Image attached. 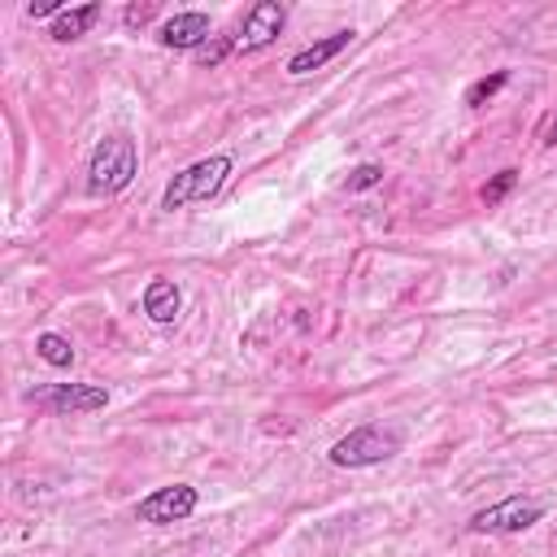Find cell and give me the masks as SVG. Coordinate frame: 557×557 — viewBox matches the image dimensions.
Segmentation results:
<instances>
[{
    "label": "cell",
    "mask_w": 557,
    "mask_h": 557,
    "mask_svg": "<svg viewBox=\"0 0 557 557\" xmlns=\"http://www.w3.org/2000/svg\"><path fill=\"white\" fill-rule=\"evenodd\" d=\"M139 174V148L126 131H113L104 135L96 148H91V161H87V191L91 196H117L135 183Z\"/></svg>",
    "instance_id": "cell-1"
},
{
    "label": "cell",
    "mask_w": 557,
    "mask_h": 557,
    "mask_svg": "<svg viewBox=\"0 0 557 557\" xmlns=\"http://www.w3.org/2000/svg\"><path fill=\"white\" fill-rule=\"evenodd\" d=\"M231 170H235V161H231L226 152H213V157H200V161L183 165V170L165 183V191H161V209L174 213V209H183V205H209V200L226 187Z\"/></svg>",
    "instance_id": "cell-2"
},
{
    "label": "cell",
    "mask_w": 557,
    "mask_h": 557,
    "mask_svg": "<svg viewBox=\"0 0 557 557\" xmlns=\"http://www.w3.org/2000/svg\"><path fill=\"white\" fill-rule=\"evenodd\" d=\"M400 431L396 426H379V422H366L348 435H339L331 448H326V461L339 466V470H366V466H383L387 457L400 453Z\"/></svg>",
    "instance_id": "cell-3"
},
{
    "label": "cell",
    "mask_w": 557,
    "mask_h": 557,
    "mask_svg": "<svg viewBox=\"0 0 557 557\" xmlns=\"http://www.w3.org/2000/svg\"><path fill=\"white\" fill-rule=\"evenodd\" d=\"M540 518H544V505H540V500L505 496V500H496V505L470 513L466 531H474V535H522V531H531Z\"/></svg>",
    "instance_id": "cell-4"
},
{
    "label": "cell",
    "mask_w": 557,
    "mask_h": 557,
    "mask_svg": "<svg viewBox=\"0 0 557 557\" xmlns=\"http://www.w3.org/2000/svg\"><path fill=\"white\" fill-rule=\"evenodd\" d=\"M35 409H48L57 418H74V413H96L109 405V387L100 383H48L39 392L26 396Z\"/></svg>",
    "instance_id": "cell-5"
},
{
    "label": "cell",
    "mask_w": 557,
    "mask_h": 557,
    "mask_svg": "<svg viewBox=\"0 0 557 557\" xmlns=\"http://www.w3.org/2000/svg\"><path fill=\"white\" fill-rule=\"evenodd\" d=\"M196 505H200V492L191 483H165L135 505V518L148 527H174V522H187Z\"/></svg>",
    "instance_id": "cell-6"
},
{
    "label": "cell",
    "mask_w": 557,
    "mask_h": 557,
    "mask_svg": "<svg viewBox=\"0 0 557 557\" xmlns=\"http://www.w3.org/2000/svg\"><path fill=\"white\" fill-rule=\"evenodd\" d=\"M283 26H287V4H278V0H257V4L244 13V22H239L235 48H239V52H261V48H270V44L283 35Z\"/></svg>",
    "instance_id": "cell-7"
},
{
    "label": "cell",
    "mask_w": 557,
    "mask_h": 557,
    "mask_svg": "<svg viewBox=\"0 0 557 557\" xmlns=\"http://www.w3.org/2000/svg\"><path fill=\"white\" fill-rule=\"evenodd\" d=\"M209 39H213V22L200 9H183V13H174L157 26V44L174 48V52H200Z\"/></svg>",
    "instance_id": "cell-8"
},
{
    "label": "cell",
    "mask_w": 557,
    "mask_h": 557,
    "mask_svg": "<svg viewBox=\"0 0 557 557\" xmlns=\"http://www.w3.org/2000/svg\"><path fill=\"white\" fill-rule=\"evenodd\" d=\"M352 35L357 30H331L326 39H313V44H305L300 52H292L287 57V74H309V70H322L326 61H335L348 44H352Z\"/></svg>",
    "instance_id": "cell-9"
},
{
    "label": "cell",
    "mask_w": 557,
    "mask_h": 557,
    "mask_svg": "<svg viewBox=\"0 0 557 557\" xmlns=\"http://www.w3.org/2000/svg\"><path fill=\"white\" fill-rule=\"evenodd\" d=\"M178 309H183V292H178L174 278H152V283L144 287V313H148L157 326H170V322L178 318Z\"/></svg>",
    "instance_id": "cell-10"
},
{
    "label": "cell",
    "mask_w": 557,
    "mask_h": 557,
    "mask_svg": "<svg viewBox=\"0 0 557 557\" xmlns=\"http://www.w3.org/2000/svg\"><path fill=\"white\" fill-rule=\"evenodd\" d=\"M96 22H100V4H96V0H91V4H74V9H65V13L52 22V39H57V44H74V39H83Z\"/></svg>",
    "instance_id": "cell-11"
},
{
    "label": "cell",
    "mask_w": 557,
    "mask_h": 557,
    "mask_svg": "<svg viewBox=\"0 0 557 557\" xmlns=\"http://www.w3.org/2000/svg\"><path fill=\"white\" fill-rule=\"evenodd\" d=\"M35 352H39V361H48V366H57V370H70V366H74V344H70L65 335H57V331L35 335Z\"/></svg>",
    "instance_id": "cell-12"
},
{
    "label": "cell",
    "mask_w": 557,
    "mask_h": 557,
    "mask_svg": "<svg viewBox=\"0 0 557 557\" xmlns=\"http://www.w3.org/2000/svg\"><path fill=\"white\" fill-rule=\"evenodd\" d=\"M505 83H509V70H492L487 78H479V83H470V87H466V104H470V109H483V104H487Z\"/></svg>",
    "instance_id": "cell-13"
},
{
    "label": "cell",
    "mask_w": 557,
    "mask_h": 557,
    "mask_svg": "<svg viewBox=\"0 0 557 557\" xmlns=\"http://www.w3.org/2000/svg\"><path fill=\"white\" fill-rule=\"evenodd\" d=\"M513 187H518V170H496V174H492V178L479 187V200H483L487 209H496V205H500V200H505Z\"/></svg>",
    "instance_id": "cell-14"
},
{
    "label": "cell",
    "mask_w": 557,
    "mask_h": 557,
    "mask_svg": "<svg viewBox=\"0 0 557 557\" xmlns=\"http://www.w3.org/2000/svg\"><path fill=\"white\" fill-rule=\"evenodd\" d=\"M383 174H387V170H383L379 161H361V165H352V170H348L344 187H348V191H370V187H379V183H383Z\"/></svg>",
    "instance_id": "cell-15"
},
{
    "label": "cell",
    "mask_w": 557,
    "mask_h": 557,
    "mask_svg": "<svg viewBox=\"0 0 557 557\" xmlns=\"http://www.w3.org/2000/svg\"><path fill=\"white\" fill-rule=\"evenodd\" d=\"M231 48H235V35H213V39H209V44L196 52V61H200V65H218V61H222Z\"/></svg>",
    "instance_id": "cell-16"
},
{
    "label": "cell",
    "mask_w": 557,
    "mask_h": 557,
    "mask_svg": "<svg viewBox=\"0 0 557 557\" xmlns=\"http://www.w3.org/2000/svg\"><path fill=\"white\" fill-rule=\"evenodd\" d=\"M157 17V4L148 0V4H126V13H122V22L131 26V30H139V26H148Z\"/></svg>",
    "instance_id": "cell-17"
},
{
    "label": "cell",
    "mask_w": 557,
    "mask_h": 557,
    "mask_svg": "<svg viewBox=\"0 0 557 557\" xmlns=\"http://www.w3.org/2000/svg\"><path fill=\"white\" fill-rule=\"evenodd\" d=\"M26 13H30V17H52V22H57V17L65 13V0H39V4L30 0V4H26Z\"/></svg>",
    "instance_id": "cell-18"
},
{
    "label": "cell",
    "mask_w": 557,
    "mask_h": 557,
    "mask_svg": "<svg viewBox=\"0 0 557 557\" xmlns=\"http://www.w3.org/2000/svg\"><path fill=\"white\" fill-rule=\"evenodd\" d=\"M544 144H557V113H553L548 126H544Z\"/></svg>",
    "instance_id": "cell-19"
}]
</instances>
